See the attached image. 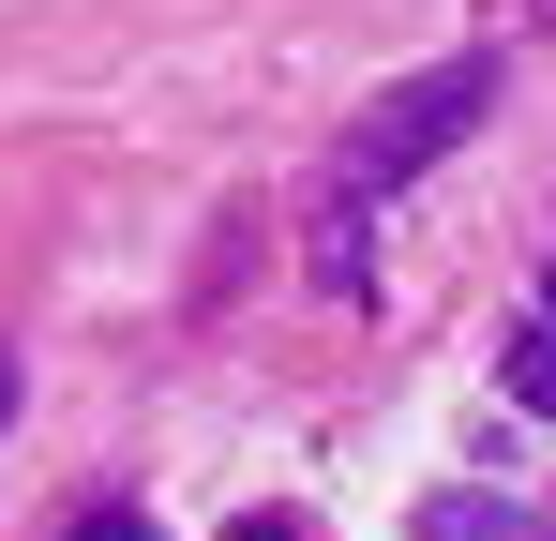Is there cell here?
Here are the masks:
<instances>
[{"label": "cell", "instance_id": "obj_5", "mask_svg": "<svg viewBox=\"0 0 556 541\" xmlns=\"http://www.w3.org/2000/svg\"><path fill=\"white\" fill-rule=\"evenodd\" d=\"M76 541H166V527H151V512H91Z\"/></svg>", "mask_w": 556, "mask_h": 541}, {"label": "cell", "instance_id": "obj_4", "mask_svg": "<svg viewBox=\"0 0 556 541\" xmlns=\"http://www.w3.org/2000/svg\"><path fill=\"white\" fill-rule=\"evenodd\" d=\"M226 541H316V527H301V512H241Z\"/></svg>", "mask_w": 556, "mask_h": 541}, {"label": "cell", "instance_id": "obj_2", "mask_svg": "<svg viewBox=\"0 0 556 541\" xmlns=\"http://www.w3.org/2000/svg\"><path fill=\"white\" fill-rule=\"evenodd\" d=\"M511 406H542V422H556V331H511Z\"/></svg>", "mask_w": 556, "mask_h": 541}, {"label": "cell", "instance_id": "obj_3", "mask_svg": "<svg viewBox=\"0 0 556 541\" xmlns=\"http://www.w3.org/2000/svg\"><path fill=\"white\" fill-rule=\"evenodd\" d=\"M437 541H511V512L496 496H437Z\"/></svg>", "mask_w": 556, "mask_h": 541}, {"label": "cell", "instance_id": "obj_6", "mask_svg": "<svg viewBox=\"0 0 556 541\" xmlns=\"http://www.w3.org/2000/svg\"><path fill=\"white\" fill-rule=\"evenodd\" d=\"M0 422H15V347H0Z\"/></svg>", "mask_w": 556, "mask_h": 541}, {"label": "cell", "instance_id": "obj_7", "mask_svg": "<svg viewBox=\"0 0 556 541\" xmlns=\"http://www.w3.org/2000/svg\"><path fill=\"white\" fill-rule=\"evenodd\" d=\"M542 331H556V270H542Z\"/></svg>", "mask_w": 556, "mask_h": 541}, {"label": "cell", "instance_id": "obj_1", "mask_svg": "<svg viewBox=\"0 0 556 541\" xmlns=\"http://www.w3.org/2000/svg\"><path fill=\"white\" fill-rule=\"evenodd\" d=\"M481 105H496V61H437V76H406V90L362 105V136H346V166H331V270H346V286H362V211L406 196V166H437Z\"/></svg>", "mask_w": 556, "mask_h": 541}]
</instances>
